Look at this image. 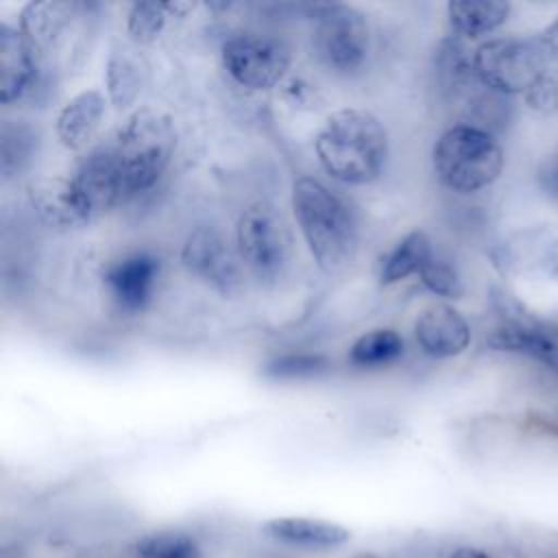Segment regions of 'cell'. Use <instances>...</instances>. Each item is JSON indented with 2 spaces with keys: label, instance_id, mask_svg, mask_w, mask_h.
Segmentation results:
<instances>
[{
  "label": "cell",
  "instance_id": "cell-1",
  "mask_svg": "<svg viewBox=\"0 0 558 558\" xmlns=\"http://www.w3.org/2000/svg\"><path fill=\"white\" fill-rule=\"evenodd\" d=\"M316 155L333 179L366 185L379 177L386 163L388 135L371 111L344 107L333 111L318 131Z\"/></svg>",
  "mask_w": 558,
  "mask_h": 558
},
{
  "label": "cell",
  "instance_id": "cell-2",
  "mask_svg": "<svg viewBox=\"0 0 558 558\" xmlns=\"http://www.w3.org/2000/svg\"><path fill=\"white\" fill-rule=\"evenodd\" d=\"M292 209L316 264L325 272L342 270L357 246L355 222L347 205L320 181L301 177L292 185Z\"/></svg>",
  "mask_w": 558,
  "mask_h": 558
},
{
  "label": "cell",
  "instance_id": "cell-3",
  "mask_svg": "<svg viewBox=\"0 0 558 558\" xmlns=\"http://www.w3.org/2000/svg\"><path fill=\"white\" fill-rule=\"evenodd\" d=\"M126 198L146 192L163 174L177 144L174 122L159 109H137L109 137Z\"/></svg>",
  "mask_w": 558,
  "mask_h": 558
},
{
  "label": "cell",
  "instance_id": "cell-4",
  "mask_svg": "<svg viewBox=\"0 0 558 558\" xmlns=\"http://www.w3.org/2000/svg\"><path fill=\"white\" fill-rule=\"evenodd\" d=\"M432 161L442 185L469 194L499 179L504 170V148L488 131L458 124L438 137Z\"/></svg>",
  "mask_w": 558,
  "mask_h": 558
},
{
  "label": "cell",
  "instance_id": "cell-5",
  "mask_svg": "<svg viewBox=\"0 0 558 558\" xmlns=\"http://www.w3.org/2000/svg\"><path fill=\"white\" fill-rule=\"evenodd\" d=\"M549 68L541 41L527 37L488 39L471 59L475 78L497 94H527Z\"/></svg>",
  "mask_w": 558,
  "mask_h": 558
},
{
  "label": "cell",
  "instance_id": "cell-6",
  "mask_svg": "<svg viewBox=\"0 0 558 558\" xmlns=\"http://www.w3.org/2000/svg\"><path fill=\"white\" fill-rule=\"evenodd\" d=\"M312 11V44L318 59L338 72L357 70L366 57L371 46V31L366 17L340 2L314 4Z\"/></svg>",
  "mask_w": 558,
  "mask_h": 558
},
{
  "label": "cell",
  "instance_id": "cell-7",
  "mask_svg": "<svg viewBox=\"0 0 558 558\" xmlns=\"http://www.w3.org/2000/svg\"><path fill=\"white\" fill-rule=\"evenodd\" d=\"M493 301L501 320L486 338L488 349L523 355L558 375V340L545 331L517 301H512L510 294L497 290Z\"/></svg>",
  "mask_w": 558,
  "mask_h": 558
},
{
  "label": "cell",
  "instance_id": "cell-8",
  "mask_svg": "<svg viewBox=\"0 0 558 558\" xmlns=\"http://www.w3.org/2000/svg\"><path fill=\"white\" fill-rule=\"evenodd\" d=\"M222 65L235 83L268 89L288 72L290 50L275 37L242 35L222 46Z\"/></svg>",
  "mask_w": 558,
  "mask_h": 558
},
{
  "label": "cell",
  "instance_id": "cell-9",
  "mask_svg": "<svg viewBox=\"0 0 558 558\" xmlns=\"http://www.w3.org/2000/svg\"><path fill=\"white\" fill-rule=\"evenodd\" d=\"M238 251L242 262L262 279L275 277L286 262V233L266 203L248 205L235 225Z\"/></svg>",
  "mask_w": 558,
  "mask_h": 558
},
{
  "label": "cell",
  "instance_id": "cell-10",
  "mask_svg": "<svg viewBox=\"0 0 558 558\" xmlns=\"http://www.w3.org/2000/svg\"><path fill=\"white\" fill-rule=\"evenodd\" d=\"M83 214L89 220L107 214L118 203L126 201L122 177L109 144L94 148L78 166L76 174L70 179Z\"/></svg>",
  "mask_w": 558,
  "mask_h": 558
},
{
  "label": "cell",
  "instance_id": "cell-11",
  "mask_svg": "<svg viewBox=\"0 0 558 558\" xmlns=\"http://www.w3.org/2000/svg\"><path fill=\"white\" fill-rule=\"evenodd\" d=\"M183 266L211 283L216 290L229 294L238 286V266L225 238L211 227L194 229L181 251Z\"/></svg>",
  "mask_w": 558,
  "mask_h": 558
},
{
  "label": "cell",
  "instance_id": "cell-12",
  "mask_svg": "<svg viewBox=\"0 0 558 558\" xmlns=\"http://www.w3.org/2000/svg\"><path fill=\"white\" fill-rule=\"evenodd\" d=\"M41 52L22 35V31L0 24V98L13 102L22 98L37 81Z\"/></svg>",
  "mask_w": 558,
  "mask_h": 558
},
{
  "label": "cell",
  "instance_id": "cell-13",
  "mask_svg": "<svg viewBox=\"0 0 558 558\" xmlns=\"http://www.w3.org/2000/svg\"><path fill=\"white\" fill-rule=\"evenodd\" d=\"M418 347L432 357H456L471 342V327L466 318L447 303L429 305L414 323Z\"/></svg>",
  "mask_w": 558,
  "mask_h": 558
},
{
  "label": "cell",
  "instance_id": "cell-14",
  "mask_svg": "<svg viewBox=\"0 0 558 558\" xmlns=\"http://www.w3.org/2000/svg\"><path fill=\"white\" fill-rule=\"evenodd\" d=\"M159 275V259L148 253H135L116 262L105 272V286L124 312H140L150 301Z\"/></svg>",
  "mask_w": 558,
  "mask_h": 558
},
{
  "label": "cell",
  "instance_id": "cell-15",
  "mask_svg": "<svg viewBox=\"0 0 558 558\" xmlns=\"http://www.w3.org/2000/svg\"><path fill=\"white\" fill-rule=\"evenodd\" d=\"M81 9L70 0H33L20 13V31L44 57L63 41Z\"/></svg>",
  "mask_w": 558,
  "mask_h": 558
},
{
  "label": "cell",
  "instance_id": "cell-16",
  "mask_svg": "<svg viewBox=\"0 0 558 558\" xmlns=\"http://www.w3.org/2000/svg\"><path fill=\"white\" fill-rule=\"evenodd\" d=\"M264 534L294 547L329 549L344 545L351 538L349 527L310 517H277L264 523Z\"/></svg>",
  "mask_w": 558,
  "mask_h": 558
},
{
  "label": "cell",
  "instance_id": "cell-17",
  "mask_svg": "<svg viewBox=\"0 0 558 558\" xmlns=\"http://www.w3.org/2000/svg\"><path fill=\"white\" fill-rule=\"evenodd\" d=\"M28 201L37 216L50 227L68 229L87 222L70 179L41 177L33 181L28 185Z\"/></svg>",
  "mask_w": 558,
  "mask_h": 558
},
{
  "label": "cell",
  "instance_id": "cell-18",
  "mask_svg": "<svg viewBox=\"0 0 558 558\" xmlns=\"http://www.w3.org/2000/svg\"><path fill=\"white\" fill-rule=\"evenodd\" d=\"M105 116V98L96 89L76 94L57 118V137L70 150H81L96 135Z\"/></svg>",
  "mask_w": 558,
  "mask_h": 558
},
{
  "label": "cell",
  "instance_id": "cell-19",
  "mask_svg": "<svg viewBox=\"0 0 558 558\" xmlns=\"http://www.w3.org/2000/svg\"><path fill=\"white\" fill-rule=\"evenodd\" d=\"M142 57L129 46H116L107 61V94L116 109H129L144 85Z\"/></svg>",
  "mask_w": 558,
  "mask_h": 558
},
{
  "label": "cell",
  "instance_id": "cell-20",
  "mask_svg": "<svg viewBox=\"0 0 558 558\" xmlns=\"http://www.w3.org/2000/svg\"><path fill=\"white\" fill-rule=\"evenodd\" d=\"M447 13L456 33L475 39L497 31L506 22L510 4L504 0H451Z\"/></svg>",
  "mask_w": 558,
  "mask_h": 558
},
{
  "label": "cell",
  "instance_id": "cell-21",
  "mask_svg": "<svg viewBox=\"0 0 558 558\" xmlns=\"http://www.w3.org/2000/svg\"><path fill=\"white\" fill-rule=\"evenodd\" d=\"M434 255L425 231L414 229L403 235L379 262V281L397 283L410 275H418L425 262Z\"/></svg>",
  "mask_w": 558,
  "mask_h": 558
},
{
  "label": "cell",
  "instance_id": "cell-22",
  "mask_svg": "<svg viewBox=\"0 0 558 558\" xmlns=\"http://www.w3.org/2000/svg\"><path fill=\"white\" fill-rule=\"evenodd\" d=\"M133 558H203L198 541L181 530L153 532L131 547Z\"/></svg>",
  "mask_w": 558,
  "mask_h": 558
},
{
  "label": "cell",
  "instance_id": "cell-23",
  "mask_svg": "<svg viewBox=\"0 0 558 558\" xmlns=\"http://www.w3.org/2000/svg\"><path fill=\"white\" fill-rule=\"evenodd\" d=\"M401 353H403V338L397 331L375 329L360 336L353 342L349 357L357 366H377V364H388L397 360Z\"/></svg>",
  "mask_w": 558,
  "mask_h": 558
},
{
  "label": "cell",
  "instance_id": "cell-24",
  "mask_svg": "<svg viewBox=\"0 0 558 558\" xmlns=\"http://www.w3.org/2000/svg\"><path fill=\"white\" fill-rule=\"evenodd\" d=\"M37 135L35 131L24 122H4L2 124V172L9 177L11 172H20L33 155Z\"/></svg>",
  "mask_w": 558,
  "mask_h": 558
},
{
  "label": "cell",
  "instance_id": "cell-25",
  "mask_svg": "<svg viewBox=\"0 0 558 558\" xmlns=\"http://www.w3.org/2000/svg\"><path fill=\"white\" fill-rule=\"evenodd\" d=\"M166 4L153 0H140L131 4L126 15V33L137 46L153 44L166 26Z\"/></svg>",
  "mask_w": 558,
  "mask_h": 558
},
{
  "label": "cell",
  "instance_id": "cell-26",
  "mask_svg": "<svg viewBox=\"0 0 558 558\" xmlns=\"http://www.w3.org/2000/svg\"><path fill=\"white\" fill-rule=\"evenodd\" d=\"M423 286L438 294V296H445V299H460L464 288H462V279L456 270V266H451L447 259L438 257V255H432L425 266L421 268L418 272Z\"/></svg>",
  "mask_w": 558,
  "mask_h": 558
},
{
  "label": "cell",
  "instance_id": "cell-27",
  "mask_svg": "<svg viewBox=\"0 0 558 558\" xmlns=\"http://www.w3.org/2000/svg\"><path fill=\"white\" fill-rule=\"evenodd\" d=\"M327 366V357L320 353H292L275 360L268 364L266 375L275 379H292V377H305L323 371Z\"/></svg>",
  "mask_w": 558,
  "mask_h": 558
},
{
  "label": "cell",
  "instance_id": "cell-28",
  "mask_svg": "<svg viewBox=\"0 0 558 558\" xmlns=\"http://www.w3.org/2000/svg\"><path fill=\"white\" fill-rule=\"evenodd\" d=\"M525 102L543 113V116H558V70L549 68L541 81L525 94Z\"/></svg>",
  "mask_w": 558,
  "mask_h": 558
},
{
  "label": "cell",
  "instance_id": "cell-29",
  "mask_svg": "<svg viewBox=\"0 0 558 558\" xmlns=\"http://www.w3.org/2000/svg\"><path fill=\"white\" fill-rule=\"evenodd\" d=\"M538 183L551 198L558 201V148H554L538 166Z\"/></svg>",
  "mask_w": 558,
  "mask_h": 558
},
{
  "label": "cell",
  "instance_id": "cell-30",
  "mask_svg": "<svg viewBox=\"0 0 558 558\" xmlns=\"http://www.w3.org/2000/svg\"><path fill=\"white\" fill-rule=\"evenodd\" d=\"M538 270L549 279L558 281V238H545Z\"/></svg>",
  "mask_w": 558,
  "mask_h": 558
},
{
  "label": "cell",
  "instance_id": "cell-31",
  "mask_svg": "<svg viewBox=\"0 0 558 558\" xmlns=\"http://www.w3.org/2000/svg\"><path fill=\"white\" fill-rule=\"evenodd\" d=\"M545 54H547V61L551 68L558 70V17L543 31V35L538 37Z\"/></svg>",
  "mask_w": 558,
  "mask_h": 558
},
{
  "label": "cell",
  "instance_id": "cell-32",
  "mask_svg": "<svg viewBox=\"0 0 558 558\" xmlns=\"http://www.w3.org/2000/svg\"><path fill=\"white\" fill-rule=\"evenodd\" d=\"M447 558H493V556L486 549H482V547L462 545V547H456Z\"/></svg>",
  "mask_w": 558,
  "mask_h": 558
},
{
  "label": "cell",
  "instance_id": "cell-33",
  "mask_svg": "<svg viewBox=\"0 0 558 558\" xmlns=\"http://www.w3.org/2000/svg\"><path fill=\"white\" fill-rule=\"evenodd\" d=\"M163 4H166L168 15H174V17H183L194 7L192 2H163Z\"/></svg>",
  "mask_w": 558,
  "mask_h": 558
},
{
  "label": "cell",
  "instance_id": "cell-34",
  "mask_svg": "<svg viewBox=\"0 0 558 558\" xmlns=\"http://www.w3.org/2000/svg\"><path fill=\"white\" fill-rule=\"evenodd\" d=\"M351 558H379V556L373 554V551H364V554H355V556H351Z\"/></svg>",
  "mask_w": 558,
  "mask_h": 558
}]
</instances>
